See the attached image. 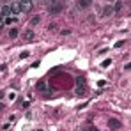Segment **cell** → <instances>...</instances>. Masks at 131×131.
<instances>
[{
	"label": "cell",
	"mask_w": 131,
	"mask_h": 131,
	"mask_svg": "<svg viewBox=\"0 0 131 131\" xmlns=\"http://www.w3.org/2000/svg\"><path fill=\"white\" fill-rule=\"evenodd\" d=\"M11 11H12V14L16 16V14H20V12H23L21 11V4H20V0H16V2H12L11 4Z\"/></svg>",
	"instance_id": "cell-4"
},
{
	"label": "cell",
	"mask_w": 131,
	"mask_h": 131,
	"mask_svg": "<svg viewBox=\"0 0 131 131\" xmlns=\"http://www.w3.org/2000/svg\"><path fill=\"white\" fill-rule=\"evenodd\" d=\"M20 4H21V11L23 12L32 11V0H20Z\"/></svg>",
	"instance_id": "cell-3"
},
{
	"label": "cell",
	"mask_w": 131,
	"mask_h": 131,
	"mask_svg": "<svg viewBox=\"0 0 131 131\" xmlns=\"http://www.w3.org/2000/svg\"><path fill=\"white\" fill-rule=\"evenodd\" d=\"M76 94H78V96L87 94V82H85L83 76H78V78H76Z\"/></svg>",
	"instance_id": "cell-1"
},
{
	"label": "cell",
	"mask_w": 131,
	"mask_h": 131,
	"mask_svg": "<svg viewBox=\"0 0 131 131\" xmlns=\"http://www.w3.org/2000/svg\"><path fill=\"white\" fill-rule=\"evenodd\" d=\"M113 12H115V11H113V5H110V4H108V5L104 7V11H103V16H112Z\"/></svg>",
	"instance_id": "cell-7"
},
{
	"label": "cell",
	"mask_w": 131,
	"mask_h": 131,
	"mask_svg": "<svg viewBox=\"0 0 131 131\" xmlns=\"http://www.w3.org/2000/svg\"><path fill=\"white\" fill-rule=\"evenodd\" d=\"M2 18H4V16H2V14H0V20H2Z\"/></svg>",
	"instance_id": "cell-23"
},
{
	"label": "cell",
	"mask_w": 131,
	"mask_h": 131,
	"mask_svg": "<svg viewBox=\"0 0 131 131\" xmlns=\"http://www.w3.org/2000/svg\"><path fill=\"white\" fill-rule=\"evenodd\" d=\"M35 89H37V90H41V92H48V85H46V82H37Z\"/></svg>",
	"instance_id": "cell-6"
},
{
	"label": "cell",
	"mask_w": 131,
	"mask_h": 131,
	"mask_svg": "<svg viewBox=\"0 0 131 131\" xmlns=\"http://www.w3.org/2000/svg\"><path fill=\"white\" fill-rule=\"evenodd\" d=\"M20 57H21V59H27V57H29V51H21Z\"/></svg>",
	"instance_id": "cell-17"
},
{
	"label": "cell",
	"mask_w": 131,
	"mask_h": 131,
	"mask_svg": "<svg viewBox=\"0 0 131 131\" xmlns=\"http://www.w3.org/2000/svg\"><path fill=\"white\" fill-rule=\"evenodd\" d=\"M48 11H50L51 14H57V12H60V11H62V5H60V4H59V5H53V7H50Z\"/></svg>",
	"instance_id": "cell-10"
},
{
	"label": "cell",
	"mask_w": 131,
	"mask_h": 131,
	"mask_svg": "<svg viewBox=\"0 0 131 131\" xmlns=\"http://www.w3.org/2000/svg\"><path fill=\"white\" fill-rule=\"evenodd\" d=\"M51 2H53V0H51Z\"/></svg>",
	"instance_id": "cell-26"
},
{
	"label": "cell",
	"mask_w": 131,
	"mask_h": 131,
	"mask_svg": "<svg viewBox=\"0 0 131 131\" xmlns=\"http://www.w3.org/2000/svg\"><path fill=\"white\" fill-rule=\"evenodd\" d=\"M0 14H2L4 18H7V16H11V14H12V11H11V5H4V7L0 9Z\"/></svg>",
	"instance_id": "cell-5"
},
{
	"label": "cell",
	"mask_w": 131,
	"mask_h": 131,
	"mask_svg": "<svg viewBox=\"0 0 131 131\" xmlns=\"http://www.w3.org/2000/svg\"><path fill=\"white\" fill-rule=\"evenodd\" d=\"M129 16H131V12H129Z\"/></svg>",
	"instance_id": "cell-25"
},
{
	"label": "cell",
	"mask_w": 131,
	"mask_h": 131,
	"mask_svg": "<svg viewBox=\"0 0 131 131\" xmlns=\"http://www.w3.org/2000/svg\"><path fill=\"white\" fill-rule=\"evenodd\" d=\"M39 20H41L39 16H34L32 20H30V25H37V23H39Z\"/></svg>",
	"instance_id": "cell-14"
},
{
	"label": "cell",
	"mask_w": 131,
	"mask_h": 131,
	"mask_svg": "<svg viewBox=\"0 0 131 131\" xmlns=\"http://www.w3.org/2000/svg\"><path fill=\"white\" fill-rule=\"evenodd\" d=\"M4 96H5V92H4V90H0V99L4 98Z\"/></svg>",
	"instance_id": "cell-21"
},
{
	"label": "cell",
	"mask_w": 131,
	"mask_h": 131,
	"mask_svg": "<svg viewBox=\"0 0 131 131\" xmlns=\"http://www.w3.org/2000/svg\"><path fill=\"white\" fill-rule=\"evenodd\" d=\"M108 128L113 129V131H117V129L122 128V122H121L119 119H108Z\"/></svg>",
	"instance_id": "cell-2"
},
{
	"label": "cell",
	"mask_w": 131,
	"mask_h": 131,
	"mask_svg": "<svg viewBox=\"0 0 131 131\" xmlns=\"http://www.w3.org/2000/svg\"><path fill=\"white\" fill-rule=\"evenodd\" d=\"M0 110H4V104H2V103H0Z\"/></svg>",
	"instance_id": "cell-22"
},
{
	"label": "cell",
	"mask_w": 131,
	"mask_h": 131,
	"mask_svg": "<svg viewBox=\"0 0 131 131\" xmlns=\"http://www.w3.org/2000/svg\"><path fill=\"white\" fill-rule=\"evenodd\" d=\"M106 85V80H99L98 82V87H104Z\"/></svg>",
	"instance_id": "cell-16"
},
{
	"label": "cell",
	"mask_w": 131,
	"mask_h": 131,
	"mask_svg": "<svg viewBox=\"0 0 131 131\" xmlns=\"http://www.w3.org/2000/svg\"><path fill=\"white\" fill-rule=\"evenodd\" d=\"M121 7H122V0H117L113 5V11H121Z\"/></svg>",
	"instance_id": "cell-13"
},
{
	"label": "cell",
	"mask_w": 131,
	"mask_h": 131,
	"mask_svg": "<svg viewBox=\"0 0 131 131\" xmlns=\"http://www.w3.org/2000/svg\"><path fill=\"white\" fill-rule=\"evenodd\" d=\"M90 4H92V0H80V2H78V7H80V9H87Z\"/></svg>",
	"instance_id": "cell-8"
},
{
	"label": "cell",
	"mask_w": 131,
	"mask_h": 131,
	"mask_svg": "<svg viewBox=\"0 0 131 131\" xmlns=\"http://www.w3.org/2000/svg\"><path fill=\"white\" fill-rule=\"evenodd\" d=\"M122 43H124V41H117V43H115V48H121V46H122Z\"/></svg>",
	"instance_id": "cell-19"
},
{
	"label": "cell",
	"mask_w": 131,
	"mask_h": 131,
	"mask_svg": "<svg viewBox=\"0 0 131 131\" xmlns=\"http://www.w3.org/2000/svg\"><path fill=\"white\" fill-rule=\"evenodd\" d=\"M4 20H5V23H7V25H9V23H16V21H18V18H16V16H7V18H4Z\"/></svg>",
	"instance_id": "cell-12"
},
{
	"label": "cell",
	"mask_w": 131,
	"mask_h": 131,
	"mask_svg": "<svg viewBox=\"0 0 131 131\" xmlns=\"http://www.w3.org/2000/svg\"><path fill=\"white\" fill-rule=\"evenodd\" d=\"M108 2H112V0H108Z\"/></svg>",
	"instance_id": "cell-24"
},
{
	"label": "cell",
	"mask_w": 131,
	"mask_h": 131,
	"mask_svg": "<svg viewBox=\"0 0 131 131\" xmlns=\"http://www.w3.org/2000/svg\"><path fill=\"white\" fill-rule=\"evenodd\" d=\"M124 69H126V71H131V62H129V64H126V66H124Z\"/></svg>",
	"instance_id": "cell-20"
},
{
	"label": "cell",
	"mask_w": 131,
	"mask_h": 131,
	"mask_svg": "<svg viewBox=\"0 0 131 131\" xmlns=\"http://www.w3.org/2000/svg\"><path fill=\"white\" fill-rule=\"evenodd\" d=\"M112 64V60H110V59H108V60H104V62H103V67H108V66Z\"/></svg>",
	"instance_id": "cell-18"
},
{
	"label": "cell",
	"mask_w": 131,
	"mask_h": 131,
	"mask_svg": "<svg viewBox=\"0 0 131 131\" xmlns=\"http://www.w3.org/2000/svg\"><path fill=\"white\" fill-rule=\"evenodd\" d=\"M18 34H20L18 29H11V30H9V37H11V39H16V37H18Z\"/></svg>",
	"instance_id": "cell-11"
},
{
	"label": "cell",
	"mask_w": 131,
	"mask_h": 131,
	"mask_svg": "<svg viewBox=\"0 0 131 131\" xmlns=\"http://www.w3.org/2000/svg\"><path fill=\"white\" fill-rule=\"evenodd\" d=\"M83 131H99V129L94 128V126H87V128H83Z\"/></svg>",
	"instance_id": "cell-15"
},
{
	"label": "cell",
	"mask_w": 131,
	"mask_h": 131,
	"mask_svg": "<svg viewBox=\"0 0 131 131\" xmlns=\"http://www.w3.org/2000/svg\"><path fill=\"white\" fill-rule=\"evenodd\" d=\"M34 37H35V34H34L32 30H27V32H23V39H25V41H32Z\"/></svg>",
	"instance_id": "cell-9"
}]
</instances>
